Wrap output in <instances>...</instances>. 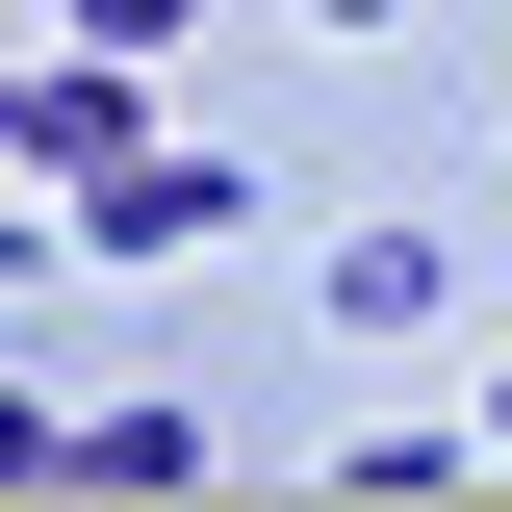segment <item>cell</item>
<instances>
[{"instance_id":"obj_2","label":"cell","mask_w":512,"mask_h":512,"mask_svg":"<svg viewBox=\"0 0 512 512\" xmlns=\"http://www.w3.org/2000/svg\"><path fill=\"white\" fill-rule=\"evenodd\" d=\"M205 231H256L231 154H128V180H77V256H205Z\"/></svg>"},{"instance_id":"obj_1","label":"cell","mask_w":512,"mask_h":512,"mask_svg":"<svg viewBox=\"0 0 512 512\" xmlns=\"http://www.w3.org/2000/svg\"><path fill=\"white\" fill-rule=\"evenodd\" d=\"M128 154H154V52H77V26H52V52H26V180H128Z\"/></svg>"},{"instance_id":"obj_6","label":"cell","mask_w":512,"mask_h":512,"mask_svg":"<svg viewBox=\"0 0 512 512\" xmlns=\"http://www.w3.org/2000/svg\"><path fill=\"white\" fill-rule=\"evenodd\" d=\"M52 26H77V52H180L205 0H52Z\"/></svg>"},{"instance_id":"obj_4","label":"cell","mask_w":512,"mask_h":512,"mask_svg":"<svg viewBox=\"0 0 512 512\" xmlns=\"http://www.w3.org/2000/svg\"><path fill=\"white\" fill-rule=\"evenodd\" d=\"M77 487H205V410H154V384H128V410H77Z\"/></svg>"},{"instance_id":"obj_7","label":"cell","mask_w":512,"mask_h":512,"mask_svg":"<svg viewBox=\"0 0 512 512\" xmlns=\"http://www.w3.org/2000/svg\"><path fill=\"white\" fill-rule=\"evenodd\" d=\"M0 487H77V410H26V384H0Z\"/></svg>"},{"instance_id":"obj_5","label":"cell","mask_w":512,"mask_h":512,"mask_svg":"<svg viewBox=\"0 0 512 512\" xmlns=\"http://www.w3.org/2000/svg\"><path fill=\"white\" fill-rule=\"evenodd\" d=\"M308 487H359V512H410V487H487V436H333Z\"/></svg>"},{"instance_id":"obj_9","label":"cell","mask_w":512,"mask_h":512,"mask_svg":"<svg viewBox=\"0 0 512 512\" xmlns=\"http://www.w3.org/2000/svg\"><path fill=\"white\" fill-rule=\"evenodd\" d=\"M0 154H26V52H0Z\"/></svg>"},{"instance_id":"obj_3","label":"cell","mask_w":512,"mask_h":512,"mask_svg":"<svg viewBox=\"0 0 512 512\" xmlns=\"http://www.w3.org/2000/svg\"><path fill=\"white\" fill-rule=\"evenodd\" d=\"M308 308H333V333H436V308H461V256H436V231H333V256H308Z\"/></svg>"},{"instance_id":"obj_8","label":"cell","mask_w":512,"mask_h":512,"mask_svg":"<svg viewBox=\"0 0 512 512\" xmlns=\"http://www.w3.org/2000/svg\"><path fill=\"white\" fill-rule=\"evenodd\" d=\"M308 26H410V0H308Z\"/></svg>"},{"instance_id":"obj_10","label":"cell","mask_w":512,"mask_h":512,"mask_svg":"<svg viewBox=\"0 0 512 512\" xmlns=\"http://www.w3.org/2000/svg\"><path fill=\"white\" fill-rule=\"evenodd\" d=\"M487 461H512V384H487Z\"/></svg>"}]
</instances>
